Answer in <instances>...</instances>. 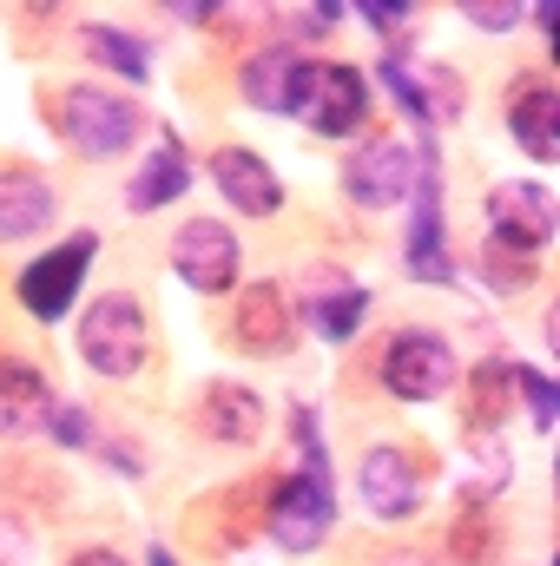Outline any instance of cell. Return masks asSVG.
Instances as JSON below:
<instances>
[{"label": "cell", "instance_id": "30", "mask_svg": "<svg viewBox=\"0 0 560 566\" xmlns=\"http://www.w3.org/2000/svg\"><path fill=\"white\" fill-rule=\"evenodd\" d=\"M145 566H172V554H165V547H152V554H145Z\"/></svg>", "mask_w": 560, "mask_h": 566}, {"label": "cell", "instance_id": "25", "mask_svg": "<svg viewBox=\"0 0 560 566\" xmlns=\"http://www.w3.org/2000/svg\"><path fill=\"white\" fill-rule=\"evenodd\" d=\"M508 382L528 396V416H535V428H554V416H560V389L548 382V376H541V369H521V363H515V369H508Z\"/></svg>", "mask_w": 560, "mask_h": 566}, {"label": "cell", "instance_id": "29", "mask_svg": "<svg viewBox=\"0 0 560 566\" xmlns=\"http://www.w3.org/2000/svg\"><path fill=\"white\" fill-rule=\"evenodd\" d=\"M66 566H133V560H120L113 547H80V554H73Z\"/></svg>", "mask_w": 560, "mask_h": 566}, {"label": "cell", "instance_id": "11", "mask_svg": "<svg viewBox=\"0 0 560 566\" xmlns=\"http://www.w3.org/2000/svg\"><path fill=\"white\" fill-rule=\"evenodd\" d=\"M508 133L521 139L528 158H541V165L560 158V93L541 73H521V80L508 86Z\"/></svg>", "mask_w": 560, "mask_h": 566}, {"label": "cell", "instance_id": "22", "mask_svg": "<svg viewBox=\"0 0 560 566\" xmlns=\"http://www.w3.org/2000/svg\"><path fill=\"white\" fill-rule=\"evenodd\" d=\"M448 554H455V566H495V514H488V501L468 494V507L448 527Z\"/></svg>", "mask_w": 560, "mask_h": 566}, {"label": "cell", "instance_id": "21", "mask_svg": "<svg viewBox=\"0 0 560 566\" xmlns=\"http://www.w3.org/2000/svg\"><path fill=\"white\" fill-rule=\"evenodd\" d=\"M535 271H541V258H535L528 244H515V238H495V231H488V244H481V277H488V290L521 296V290L535 283Z\"/></svg>", "mask_w": 560, "mask_h": 566}, {"label": "cell", "instance_id": "16", "mask_svg": "<svg viewBox=\"0 0 560 566\" xmlns=\"http://www.w3.org/2000/svg\"><path fill=\"white\" fill-rule=\"evenodd\" d=\"M46 416H53L46 376H40L33 363L0 356V434H7V441H13V434H33V428H46Z\"/></svg>", "mask_w": 560, "mask_h": 566}, {"label": "cell", "instance_id": "14", "mask_svg": "<svg viewBox=\"0 0 560 566\" xmlns=\"http://www.w3.org/2000/svg\"><path fill=\"white\" fill-rule=\"evenodd\" d=\"M290 329H297V316H290V303H283L278 283H251V290L238 296L231 336L245 343V356H283V349H290Z\"/></svg>", "mask_w": 560, "mask_h": 566}, {"label": "cell", "instance_id": "15", "mask_svg": "<svg viewBox=\"0 0 560 566\" xmlns=\"http://www.w3.org/2000/svg\"><path fill=\"white\" fill-rule=\"evenodd\" d=\"M53 224V185L27 165H0V238L20 244V238H40Z\"/></svg>", "mask_w": 560, "mask_h": 566}, {"label": "cell", "instance_id": "31", "mask_svg": "<svg viewBox=\"0 0 560 566\" xmlns=\"http://www.w3.org/2000/svg\"><path fill=\"white\" fill-rule=\"evenodd\" d=\"M390 566H428V560H422V554H403V560H390Z\"/></svg>", "mask_w": 560, "mask_h": 566}, {"label": "cell", "instance_id": "7", "mask_svg": "<svg viewBox=\"0 0 560 566\" xmlns=\"http://www.w3.org/2000/svg\"><path fill=\"white\" fill-rule=\"evenodd\" d=\"M343 191L370 211H390L416 191V145L403 139H370L356 145V158L343 165Z\"/></svg>", "mask_w": 560, "mask_h": 566}, {"label": "cell", "instance_id": "23", "mask_svg": "<svg viewBox=\"0 0 560 566\" xmlns=\"http://www.w3.org/2000/svg\"><path fill=\"white\" fill-rule=\"evenodd\" d=\"M508 416V363H481L468 376V428L495 434V422Z\"/></svg>", "mask_w": 560, "mask_h": 566}, {"label": "cell", "instance_id": "26", "mask_svg": "<svg viewBox=\"0 0 560 566\" xmlns=\"http://www.w3.org/2000/svg\"><path fill=\"white\" fill-rule=\"evenodd\" d=\"M462 13H468L475 27H488V33H508V27L521 20V7H495V0H468Z\"/></svg>", "mask_w": 560, "mask_h": 566}, {"label": "cell", "instance_id": "18", "mask_svg": "<svg viewBox=\"0 0 560 566\" xmlns=\"http://www.w3.org/2000/svg\"><path fill=\"white\" fill-rule=\"evenodd\" d=\"M185 185H191V158H185V145H178V133H158L152 158L139 165V178L126 185V205H133V211H158V205L185 198Z\"/></svg>", "mask_w": 560, "mask_h": 566}, {"label": "cell", "instance_id": "13", "mask_svg": "<svg viewBox=\"0 0 560 566\" xmlns=\"http://www.w3.org/2000/svg\"><path fill=\"white\" fill-rule=\"evenodd\" d=\"M383 80L396 93V106L416 119V126H435V119H462V80L448 66H403V60H383Z\"/></svg>", "mask_w": 560, "mask_h": 566}, {"label": "cell", "instance_id": "19", "mask_svg": "<svg viewBox=\"0 0 560 566\" xmlns=\"http://www.w3.org/2000/svg\"><path fill=\"white\" fill-rule=\"evenodd\" d=\"M297 80H303V53L297 46H265V53L245 60V99L258 113H290Z\"/></svg>", "mask_w": 560, "mask_h": 566}, {"label": "cell", "instance_id": "28", "mask_svg": "<svg viewBox=\"0 0 560 566\" xmlns=\"http://www.w3.org/2000/svg\"><path fill=\"white\" fill-rule=\"evenodd\" d=\"M363 20H370V27H383V33H403V27H409V7H376V0H370V7H363Z\"/></svg>", "mask_w": 560, "mask_h": 566}, {"label": "cell", "instance_id": "8", "mask_svg": "<svg viewBox=\"0 0 560 566\" xmlns=\"http://www.w3.org/2000/svg\"><path fill=\"white\" fill-rule=\"evenodd\" d=\"M172 271L191 283L198 296L231 290V283H238V238H231V224H218V218L178 224V238H172Z\"/></svg>", "mask_w": 560, "mask_h": 566}, {"label": "cell", "instance_id": "5", "mask_svg": "<svg viewBox=\"0 0 560 566\" xmlns=\"http://www.w3.org/2000/svg\"><path fill=\"white\" fill-rule=\"evenodd\" d=\"M93 258H100V238H93V231H80V238H66L60 251L33 258V264L20 271V303H27V316L60 323V316L80 303V283L93 271Z\"/></svg>", "mask_w": 560, "mask_h": 566}, {"label": "cell", "instance_id": "10", "mask_svg": "<svg viewBox=\"0 0 560 566\" xmlns=\"http://www.w3.org/2000/svg\"><path fill=\"white\" fill-rule=\"evenodd\" d=\"M488 224H495V238H515V244L541 251L554 238V191L535 185V178H508V185L488 191Z\"/></svg>", "mask_w": 560, "mask_h": 566}, {"label": "cell", "instance_id": "1", "mask_svg": "<svg viewBox=\"0 0 560 566\" xmlns=\"http://www.w3.org/2000/svg\"><path fill=\"white\" fill-rule=\"evenodd\" d=\"M80 356H86L93 376H113V382H126V376L145 369L152 329H145V310L126 296V290L93 296V310H86V323H80Z\"/></svg>", "mask_w": 560, "mask_h": 566}, {"label": "cell", "instance_id": "4", "mask_svg": "<svg viewBox=\"0 0 560 566\" xmlns=\"http://www.w3.org/2000/svg\"><path fill=\"white\" fill-rule=\"evenodd\" d=\"M455 382V349L435 329H396L383 343V389L403 402H435Z\"/></svg>", "mask_w": 560, "mask_h": 566}, {"label": "cell", "instance_id": "20", "mask_svg": "<svg viewBox=\"0 0 560 566\" xmlns=\"http://www.w3.org/2000/svg\"><path fill=\"white\" fill-rule=\"evenodd\" d=\"M363 316H370V290H356V283H336V290H323V296L303 303V323L323 343H350L363 329Z\"/></svg>", "mask_w": 560, "mask_h": 566}, {"label": "cell", "instance_id": "3", "mask_svg": "<svg viewBox=\"0 0 560 566\" xmlns=\"http://www.w3.org/2000/svg\"><path fill=\"white\" fill-rule=\"evenodd\" d=\"M290 113L323 139H350L363 126V113H370V80L356 66H343V60H303Z\"/></svg>", "mask_w": 560, "mask_h": 566}, {"label": "cell", "instance_id": "2", "mask_svg": "<svg viewBox=\"0 0 560 566\" xmlns=\"http://www.w3.org/2000/svg\"><path fill=\"white\" fill-rule=\"evenodd\" d=\"M53 126H60V139L73 145V151H86V158H120L126 145L139 139L145 113L126 99V93L66 86V93L53 99Z\"/></svg>", "mask_w": 560, "mask_h": 566}, {"label": "cell", "instance_id": "24", "mask_svg": "<svg viewBox=\"0 0 560 566\" xmlns=\"http://www.w3.org/2000/svg\"><path fill=\"white\" fill-rule=\"evenodd\" d=\"M80 40H86V53H93L100 66H113V73H126V80H145V73H152V53H145V40L120 33V27H86Z\"/></svg>", "mask_w": 560, "mask_h": 566}, {"label": "cell", "instance_id": "6", "mask_svg": "<svg viewBox=\"0 0 560 566\" xmlns=\"http://www.w3.org/2000/svg\"><path fill=\"white\" fill-rule=\"evenodd\" d=\"M330 521H336V494H330V481H317V474H290V481L271 488L265 527H271V541H278L283 554H317V547L330 541Z\"/></svg>", "mask_w": 560, "mask_h": 566}, {"label": "cell", "instance_id": "12", "mask_svg": "<svg viewBox=\"0 0 560 566\" xmlns=\"http://www.w3.org/2000/svg\"><path fill=\"white\" fill-rule=\"evenodd\" d=\"M211 185H218V191H225V205H231V211H245V218H278V211H283L278 171H271L258 151H245V145H225V151L211 158Z\"/></svg>", "mask_w": 560, "mask_h": 566}, {"label": "cell", "instance_id": "27", "mask_svg": "<svg viewBox=\"0 0 560 566\" xmlns=\"http://www.w3.org/2000/svg\"><path fill=\"white\" fill-rule=\"evenodd\" d=\"M46 428H53V434H60L66 448H80V441H86V416H80L73 402H53V416H46Z\"/></svg>", "mask_w": 560, "mask_h": 566}, {"label": "cell", "instance_id": "9", "mask_svg": "<svg viewBox=\"0 0 560 566\" xmlns=\"http://www.w3.org/2000/svg\"><path fill=\"white\" fill-rule=\"evenodd\" d=\"M356 494H363V507H370L376 521H409V514H416V501H422L416 461H409L403 448L376 441V448L363 454V468H356Z\"/></svg>", "mask_w": 560, "mask_h": 566}, {"label": "cell", "instance_id": "17", "mask_svg": "<svg viewBox=\"0 0 560 566\" xmlns=\"http://www.w3.org/2000/svg\"><path fill=\"white\" fill-rule=\"evenodd\" d=\"M198 428H205L211 441H258V434H265V402H258V389H245V382H211V389L198 396Z\"/></svg>", "mask_w": 560, "mask_h": 566}]
</instances>
